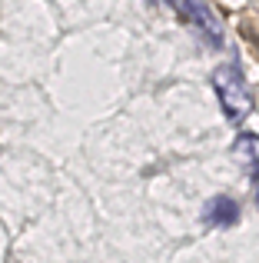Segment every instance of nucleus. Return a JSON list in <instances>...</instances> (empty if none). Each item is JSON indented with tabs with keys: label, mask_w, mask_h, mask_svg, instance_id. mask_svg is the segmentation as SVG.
Here are the masks:
<instances>
[{
	"label": "nucleus",
	"mask_w": 259,
	"mask_h": 263,
	"mask_svg": "<svg viewBox=\"0 0 259 263\" xmlns=\"http://www.w3.org/2000/svg\"><path fill=\"white\" fill-rule=\"evenodd\" d=\"M213 90L220 97V107L226 114V120L240 123L253 114V97H249V87H246V77L236 64H223L220 70L213 73Z\"/></svg>",
	"instance_id": "f257e3e1"
},
{
	"label": "nucleus",
	"mask_w": 259,
	"mask_h": 263,
	"mask_svg": "<svg viewBox=\"0 0 259 263\" xmlns=\"http://www.w3.org/2000/svg\"><path fill=\"white\" fill-rule=\"evenodd\" d=\"M256 203H259V183H256Z\"/></svg>",
	"instance_id": "39448f33"
},
{
	"label": "nucleus",
	"mask_w": 259,
	"mask_h": 263,
	"mask_svg": "<svg viewBox=\"0 0 259 263\" xmlns=\"http://www.w3.org/2000/svg\"><path fill=\"white\" fill-rule=\"evenodd\" d=\"M240 203H236L233 197H226V193H220V197H213L206 206H203V220H206L209 227H236L240 223Z\"/></svg>",
	"instance_id": "7ed1b4c3"
},
{
	"label": "nucleus",
	"mask_w": 259,
	"mask_h": 263,
	"mask_svg": "<svg viewBox=\"0 0 259 263\" xmlns=\"http://www.w3.org/2000/svg\"><path fill=\"white\" fill-rule=\"evenodd\" d=\"M176 7H180L183 17L193 24V30H200L203 37H206V44H213V47L223 44V24H220L216 10L206 4V0H180Z\"/></svg>",
	"instance_id": "f03ea898"
},
{
	"label": "nucleus",
	"mask_w": 259,
	"mask_h": 263,
	"mask_svg": "<svg viewBox=\"0 0 259 263\" xmlns=\"http://www.w3.org/2000/svg\"><path fill=\"white\" fill-rule=\"evenodd\" d=\"M233 160L246 174H259V134H240L233 140Z\"/></svg>",
	"instance_id": "20e7f679"
}]
</instances>
